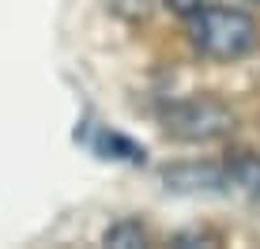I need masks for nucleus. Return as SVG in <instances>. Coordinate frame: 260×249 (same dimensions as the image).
<instances>
[{
	"label": "nucleus",
	"mask_w": 260,
	"mask_h": 249,
	"mask_svg": "<svg viewBox=\"0 0 260 249\" xmlns=\"http://www.w3.org/2000/svg\"><path fill=\"white\" fill-rule=\"evenodd\" d=\"M234 4H241V8H260V0H234Z\"/></svg>",
	"instance_id": "obj_9"
},
{
	"label": "nucleus",
	"mask_w": 260,
	"mask_h": 249,
	"mask_svg": "<svg viewBox=\"0 0 260 249\" xmlns=\"http://www.w3.org/2000/svg\"><path fill=\"white\" fill-rule=\"evenodd\" d=\"M102 245H113V249H143V245H151V230L140 223V219H117V223H110L106 227V234H102Z\"/></svg>",
	"instance_id": "obj_5"
},
{
	"label": "nucleus",
	"mask_w": 260,
	"mask_h": 249,
	"mask_svg": "<svg viewBox=\"0 0 260 249\" xmlns=\"http://www.w3.org/2000/svg\"><path fill=\"white\" fill-rule=\"evenodd\" d=\"M222 189L241 193L245 200H260V155L256 151H230L222 159Z\"/></svg>",
	"instance_id": "obj_4"
},
{
	"label": "nucleus",
	"mask_w": 260,
	"mask_h": 249,
	"mask_svg": "<svg viewBox=\"0 0 260 249\" xmlns=\"http://www.w3.org/2000/svg\"><path fill=\"white\" fill-rule=\"evenodd\" d=\"M158 121H162V132L177 144H215L234 132L238 113L219 95H185L166 102Z\"/></svg>",
	"instance_id": "obj_2"
},
{
	"label": "nucleus",
	"mask_w": 260,
	"mask_h": 249,
	"mask_svg": "<svg viewBox=\"0 0 260 249\" xmlns=\"http://www.w3.org/2000/svg\"><path fill=\"white\" fill-rule=\"evenodd\" d=\"M94 151H98L102 159H124V163H143V147H136L132 140H124L121 132H110V129H102V132H98Z\"/></svg>",
	"instance_id": "obj_6"
},
{
	"label": "nucleus",
	"mask_w": 260,
	"mask_h": 249,
	"mask_svg": "<svg viewBox=\"0 0 260 249\" xmlns=\"http://www.w3.org/2000/svg\"><path fill=\"white\" fill-rule=\"evenodd\" d=\"M185 19L189 46L208 60H241L260 46V23L241 4H215V0H189L177 8Z\"/></svg>",
	"instance_id": "obj_1"
},
{
	"label": "nucleus",
	"mask_w": 260,
	"mask_h": 249,
	"mask_svg": "<svg viewBox=\"0 0 260 249\" xmlns=\"http://www.w3.org/2000/svg\"><path fill=\"white\" fill-rule=\"evenodd\" d=\"M162 181L174 193H215L222 189V163H174L162 170Z\"/></svg>",
	"instance_id": "obj_3"
},
{
	"label": "nucleus",
	"mask_w": 260,
	"mask_h": 249,
	"mask_svg": "<svg viewBox=\"0 0 260 249\" xmlns=\"http://www.w3.org/2000/svg\"><path fill=\"white\" fill-rule=\"evenodd\" d=\"M222 238L211 234V230H181V234L170 238V245H219Z\"/></svg>",
	"instance_id": "obj_8"
},
{
	"label": "nucleus",
	"mask_w": 260,
	"mask_h": 249,
	"mask_svg": "<svg viewBox=\"0 0 260 249\" xmlns=\"http://www.w3.org/2000/svg\"><path fill=\"white\" fill-rule=\"evenodd\" d=\"M166 0H106V8H110L113 15H121V19H147L151 12H158Z\"/></svg>",
	"instance_id": "obj_7"
}]
</instances>
